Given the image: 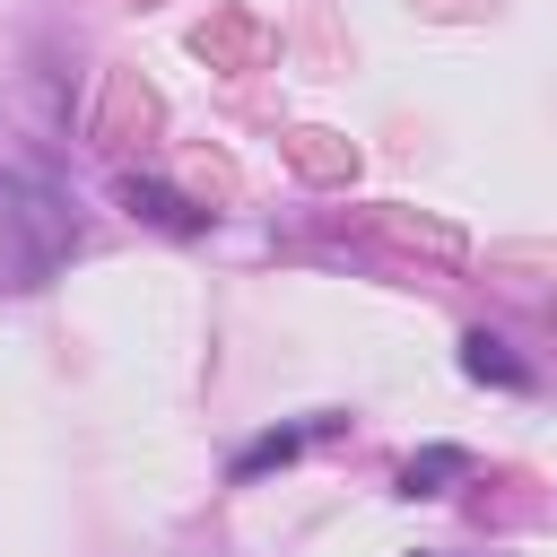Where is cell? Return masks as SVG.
I'll return each instance as SVG.
<instances>
[{
	"label": "cell",
	"mask_w": 557,
	"mask_h": 557,
	"mask_svg": "<svg viewBox=\"0 0 557 557\" xmlns=\"http://www.w3.org/2000/svg\"><path fill=\"white\" fill-rule=\"evenodd\" d=\"M470 470V453H453V444H435V453H418L409 470H400V496H435L444 479H461Z\"/></svg>",
	"instance_id": "4"
},
{
	"label": "cell",
	"mask_w": 557,
	"mask_h": 557,
	"mask_svg": "<svg viewBox=\"0 0 557 557\" xmlns=\"http://www.w3.org/2000/svg\"><path fill=\"white\" fill-rule=\"evenodd\" d=\"M70 244H78L70 209H61L52 191L0 174V287H35V278H52V261H61Z\"/></svg>",
	"instance_id": "1"
},
{
	"label": "cell",
	"mask_w": 557,
	"mask_h": 557,
	"mask_svg": "<svg viewBox=\"0 0 557 557\" xmlns=\"http://www.w3.org/2000/svg\"><path fill=\"white\" fill-rule=\"evenodd\" d=\"M461 374H470V383H496V392H531V366H522L496 331H470V339H461Z\"/></svg>",
	"instance_id": "2"
},
{
	"label": "cell",
	"mask_w": 557,
	"mask_h": 557,
	"mask_svg": "<svg viewBox=\"0 0 557 557\" xmlns=\"http://www.w3.org/2000/svg\"><path fill=\"white\" fill-rule=\"evenodd\" d=\"M122 191H131V209H148V218H165V226H200V218H191L183 200H165V191H139V183H122Z\"/></svg>",
	"instance_id": "5"
},
{
	"label": "cell",
	"mask_w": 557,
	"mask_h": 557,
	"mask_svg": "<svg viewBox=\"0 0 557 557\" xmlns=\"http://www.w3.org/2000/svg\"><path fill=\"white\" fill-rule=\"evenodd\" d=\"M313 435H322V418H313V426H278V435H261V444H244V453H235V479H261V470H278V461H296V453H305Z\"/></svg>",
	"instance_id": "3"
}]
</instances>
